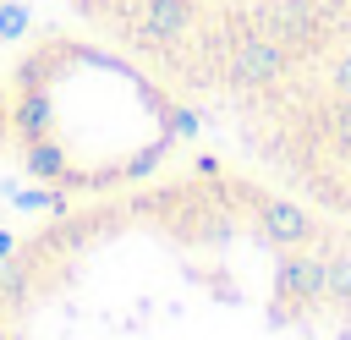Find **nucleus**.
Instances as JSON below:
<instances>
[{
	"label": "nucleus",
	"mask_w": 351,
	"mask_h": 340,
	"mask_svg": "<svg viewBox=\"0 0 351 340\" xmlns=\"http://www.w3.org/2000/svg\"><path fill=\"white\" fill-rule=\"evenodd\" d=\"M11 132H16V143L55 137V99H49V88H44V82L16 88V104H11Z\"/></svg>",
	"instance_id": "nucleus-3"
},
{
	"label": "nucleus",
	"mask_w": 351,
	"mask_h": 340,
	"mask_svg": "<svg viewBox=\"0 0 351 340\" xmlns=\"http://www.w3.org/2000/svg\"><path fill=\"white\" fill-rule=\"evenodd\" d=\"M197 11H203L197 0H132V5L121 11V27H126V38L143 44V49H176V44L192 38Z\"/></svg>",
	"instance_id": "nucleus-1"
},
{
	"label": "nucleus",
	"mask_w": 351,
	"mask_h": 340,
	"mask_svg": "<svg viewBox=\"0 0 351 340\" xmlns=\"http://www.w3.org/2000/svg\"><path fill=\"white\" fill-rule=\"evenodd\" d=\"M0 104H5V99H0Z\"/></svg>",
	"instance_id": "nucleus-7"
},
{
	"label": "nucleus",
	"mask_w": 351,
	"mask_h": 340,
	"mask_svg": "<svg viewBox=\"0 0 351 340\" xmlns=\"http://www.w3.org/2000/svg\"><path fill=\"white\" fill-rule=\"evenodd\" d=\"M5 132H11V110L0 104V148H5Z\"/></svg>",
	"instance_id": "nucleus-6"
},
{
	"label": "nucleus",
	"mask_w": 351,
	"mask_h": 340,
	"mask_svg": "<svg viewBox=\"0 0 351 340\" xmlns=\"http://www.w3.org/2000/svg\"><path fill=\"white\" fill-rule=\"evenodd\" d=\"M258 236L280 252V247H302V241H318L324 230H318V219L307 214V208H296V203H285V197H258Z\"/></svg>",
	"instance_id": "nucleus-2"
},
{
	"label": "nucleus",
	"mask_w": 351,
	"mask_h": 340,
	"mask_svg": "<svg viewBox=\"0 0 351 340\" xmlns=\"http://www.w3.org/2000/svg\"><path fill=\"white\" fill-rule=\"evenodd\" d=\"M16 252H22V241H16V236H5V230H0V258H16Z\"/></svg>",
	"instance_id": "nucleus-5"
},
{
	"label": "nucleus",
	"mask_w": 351,
	"mask_h": 340,
	"mask_svg": "<svg viewBox=\"0 0 351 340\" xmlns=\"http://www.w3.org/2000/svg\"><path fill=\"white\" fill-rule=\"evenodd\" d=\"M329 302L351 307V241H335V236H329Z\"/></svg>",
	"instance_id": "nucleus-4"
}]
</instances>
